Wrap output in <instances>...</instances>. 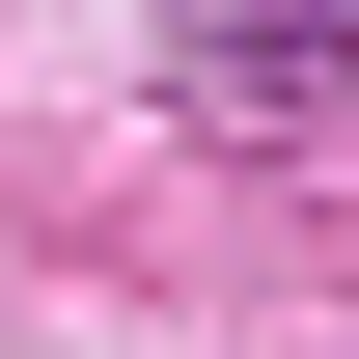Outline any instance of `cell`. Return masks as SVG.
Here are the masks:
<instances>
[{"label": "cell", "instance_id": "1", "mask_svg": "<svg viewBox=\"0 0 359 359\" xmlns=\"http://www.w3.org/2000/svg\"><path fill=\"white\" fill-rule=\"evenodd\" d=\"M194 83L276 111V83H359V0H194Z\"/></svg>", "mask_w": 359, "mask_h": 359}]
</instances>
